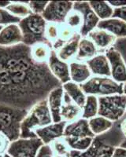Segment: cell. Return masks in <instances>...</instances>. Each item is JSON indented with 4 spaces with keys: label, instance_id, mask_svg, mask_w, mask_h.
Masks as SVG:
<instances>
[{
    "label": "cell",
    "instance_id": "obj_1",
    "mask_svg": "<svg viewBox=\"0 0 126 157\" xmlns=\"http://www.w3.org/2000/svg\"><path fill=\"white\" fill-rule=\"evenodd\" d=\"M61 86L47 63L33 61L29 47H0V105L29 111Z\"/></svg>",
    "mask_w": 126,
    "mask_h": 157
},
{
    "label": "cell",
    "instance_id": "obj_2",
    "mask_svg": "<svg viewBox=\"0 0 126 157\" xmlns=\"http://www.w3.org/2000/svg\"><path fill=\"white\" fill-rule=\"evenodd\" d=\"M126 116L120 121L115 122L107 132L94 137L88 149L83 152L70 149L67 157H111L114 149L121 145L125 137L121 130V121Z\"/></svg>",
    "mask_w": 126,
    "mask_h": 157
},
{
    "label": "cell",
    "instance_id": "obj_3",
    "mask_svg": "<svg viewBox=\"0 0 126 157\" xmlns=\"http://www.w3.org/2000/svg\"><path fill=\"white\" fill-rule=\"evenodd\" d=\"M53 123L47 99L33 106L22 120L21 124L20 138H36V129L41 128Z\"/></svg>",
    "mask_w": 126,
    "mask_h": 157
},
{
    "label": "cell",
    "instance_id": "obj_4",
    "mask_svg": "<svg viewBox=\"0 0 126 157\" xmlns=\"http://www.w3.org/2000/svg\"><path fill=\"white\" fill-rule=\"evenodd\" d=\"M47 24L42 15L35 13L21 20L18 26L22 33V43L29 47L36 43H46L52 47L46 37Z\"/></svg>",
    "mask_w": 126,
    "mask_h": 157
},
{
    "label": "cell",
    "instance_id": "obj_5",
    "mask_svg": "<svg viewBox=\"0 0 126 157\" xmlns=\"http://www.w3.org/2000/svg\"><path fill=\"white\" fill-rule=\"evenodd\" d=\"M28 113L29 111L25 109L0 105V133L10 142L20 138L21 124Z\"/></svg>",
    "mask_w": 126,
    "mask_h": 157
},
{
    "label": "cell",
    "instance_id": "obj_6",
    "mask_svg": "<svg viewBox=\"0 0 126 157\" xmlns=\"http://www.w3.org/2000/svg\"><path fill=\"white\" fill-rule=\"evenodd\" d=\"M80 86L87 96L105 97L123 94V83L116 82L111 77L94 75L84 83L80 84Z\"/></svg>",
    "mask_w": 126,
    "mask_h": 157
},
{
    "label": "cell",
    "instance_id": "obj_7",
    "mask_svg": "<svg viewBox=\"0 0 126 157\" xmlns=\"http://www.w3.org/2000/svg\"><path fill=\"white\" fill-rule=\"evenodd\" d=\"M98 116L108 119L115 123L126 116V95L114 94L99 97Z\"/></svg>",
    "mask_w": 126,
    "mask_h": 157
},
{
    "label": "cell",
    "instance_id": "obj_8",
    "mask_svg": "<svg viewBox=\"0 0 126 157\" xmlns=\"http://www.w3.org/2000/svg\"><path fill=\"white\" fill-rule=\"evenodd\" d=\"M43 143L39 137L24 139L19 138L10 143L6 153L11 157H36Z\"/></svg>",
    "mask_w": 126,
    "mask_h": 157
},
{
    "label": "cell",
    "instance_id": "obj_9",
    "mask_svg": "<svg viewBox=\"0 0 126 157\" xmlns=\"http://www.w3.org/2000/svg\"><path fill=\"white\" fill-rule=\"evenodd\" d=\"M73 7V2L72 1H50L41 15L47 23L61 25L65 22Z\"/></svg>",
    "mask_w": 126,
    "mask_h": 157
},
{
    "label": "cell",
    "instance_id": "obj_10",
    "mask_svg": "<svg viewBox=\"0 0 126 157\" xmlns=\"http://www.w3.org/2000/svg\"><path fill=\"white\" fill-rule=\"evenodd\" d=\"M73 10L77 11L81 14L82 25L80 29L79 33L82 38L87 37L92 30L97 28L100 19L92 9L89 5V2H85V1L73 2Z\"/></svg>",
    "mask_w": 126,
    "mask_h": 157
},
{
    "label": "cell",
    "instance_id": "obj_11",
    "mask_svg": "<svg viewBox=\"0 0 126 157\" xmlns=\"http://www.w3.org/2000/svg\"><path fill=\"white\" fill-rule=\"evenodd\" d=\"M105 55L110 63L111 78L119 83L126 82V64L121 53L110 47L105 51Z\"/></svg>",
    "mask_w": 126,
    "mask_h": 157
},
{
    "label": "cell",
    "instance_id": "obj_12",
    "mask_svg": "<svg viewBox=\"0 0 126 157\" xmlns=\"http://www.w3.org/2000/svg\"><path fill=\"white\" fill-rule=\"evenodd\" d=\"M66 124L67 123L65 121L52 123L46 127L36 129L35 134L43 141V145H50L56 139L63 137Z\"/></svg>",
    "mask_w": 126,
    "mask_h": 157
},
{
    "label": "cell",
    "instance_id": "obj_13",
    "mask_svg": "<svg viewBox=\"0 0 126 157\" xmlns=\"http://www.w3.org/2000/svg\"><path fill=\"white\" fill-rule=\"evenodd\" d=\"M47 64L51 73L56 78H58L62 85L71 81L69 75V64L58 58L57 53L54 50H51Z\"/></svg>",
    "mask_w": 126,
    "mask_h": 157
},
{
    "label": "cell",
    "instance_id": "obj_14",
    "mask_svg": "<svg viewBox=\"0 0 126 157\" xmlns=\"http://www.w3.org/2000/svg\"><path fill=\"white\" fill-rule=\"evenodd\" d=\"M22 33L18 24H10L0 31V47H9L22 43Z\"/></svg>",
    "mask_w": 126,
    "mask_h": 157
},
{
    "label": "cell",
    "instance_id": "obj_15",
    "mask_svg": "<svg viewBox=\"0 0 126 157\" xmlns=\"http://www.w3.org/2000/svg\"><path fill=\"white\" fill-rule=\"evenodd\" d=\"M63 137H95V134L91 130L88 120L80 118L76 121L67 123L64 130Z\"/></svg>",
    "mask_w": 126,
    "mask_h": 157
},
{
    "label": "cell",
    "instance_id": "obj_16",
    "mask_svg": "<svg viewBox=\"0 0 126 157\" xmlns=\"http://www.w3.org/2000/svg\"><path fill=\"white\" fill-rule=\"evenodd\" d=\"M82 116V109L74 103L68 94L64 91L62 105L61 109V117L62 121L67 123H72L80 119Z\"/></svg>",
    "mask_w": 126,
    "mask_h": 157
},
{
    "label": "cell",
    "instance_id": "obj_17",
    "mask_svg": "<svg viewBox=\"0 0 126 157\" xmlns=\"http://www.w3.org/2000/svg\"><path fill=\"white\" fill-rule=\"evenodd\" d=\"M86 64L94 75L111 77L110 63L105 54H97L90 60L86 61Z\"/></svg>",
    "mask_w": 126,
    "mask_h": 157
},
{
    "label": "cell",
    "instance_id": "obj_18",
    "mask_svg": "<svg viewBox=\"0 0 126 157\" xmlns=\"http://www.w3.org/2000/svg\"><path fill=\"white\" fill-rule=\"evenodd\" d=\"M63 94L64 90L62 86L55 88L49 94L47 98L53 123H59L62 121L61 117V109L62 105Z\"/></svg>",
    "mask_w": 126,
    "mask_h": 157
},
{
    "label": "cell",
    "instance_id": "obj_19",
    "mask_svg": "<svg viewBox=\"0 0 126 157\" xmlns=\"http://www.w3.org/2000/svg\"><path fill=\"white\" fill-rule=\"evenodd\" d=\"M87 37L93 42L98 50H108L117 39L115 36L107 31L98 28L92 30Z\"/></svg>",
    "mask_w": 126,
    "mask_h": 157
},
{
    "label": "cell",
    "instance_id": "obj_20",
    "mask_svg": "<svg viewBox=\"0 0 126 157\" xmlns=\"http://www.w3.org/2000/svg\"><path fill=\"white\" fill-rule=\"evenodd\" d=\"M97 28L107 31L116 38H126V22L119 18L111 17L100 21Z\"/></svg>",
    "mask_w": 126,
    "mask_h": 157
},
{
    "label": "cell",
    "instance_id": "obj_21",
    "mask_svg": "<svg viewBox=\"0 0 126 157\" xmlns=\"http://www.w3.org/2000/svg\"><path fill=\"white\" fill-rule=\"evenodd\" d=\"M81 38L82 37L79 32H75L73 37L65 44L63 45L58 51H56L58 58L63 61H68L73 57H76Z\"/></svg>",
    "mask_w": 126,
    "mask_h": 157
},
{
    "label": "cell",
    "instance_id": "obj_22",
    "mask_svg": "<svg viewBox=\"0 0 126 157\" xmlns=\"http://www.w3.org/2000/svg\"><path fill=\"white\" fill-rule=\"evenodd\" d=\"M69 75L71 81L80 85L92 77V72L86 63L72 61L69 64Z\"/></svg>",
    "mask_w": 126,
    "mask_h": 157
},
{
    "label": "cell",
    "instance_id": "obj_23",
    "mask_svg": "<svg viewBox=\"0 0 126 157\" xmlns=\"http://www.w3.org/2000/svg\"><path fill=\"white\" fill-rule=\"evenodd\" d=\"M98 49L93 42L88 37L81 38L79 43L77 54L75 58L77 61H81L82 60H90L98 54Z\"/></svg>",
    "mask_w": 126,
    "mask_h": 157
},
{
    "label": "cell",
    "instance_id": "obj_24",
    "mask_svg": "<svg viewBox=\"0 0 126 157\" xmlns=\"http://www.w3.org/2000/svg\"><path fill=\"white\" fill-rule=\"evenodd\" d=\"M62 89L69 96L74 103L77 104L81 109H83L86 101L87 95L84 93L79 84L69 81L63 84Z\"/></svg>",
    "mask_w": 126,
    "mask_h": 157
},
{
    "label": "cell",
    "instance_id": "obj_25",
    "mask_svg": "<svg viewBox=\"0 0 126 157\" xmlns=\"http://www.w3.org/2000/svg\"><path fill=\"white\" fill-rule=\"evenodd\" d=\"M52 47L46 43H36L30 47L31 57L34 61L39 64L48 63Z\"/></svg>",
    "mask_w": 126,
    "mask_h": 157
},
{
    "label": "cell",
    "instance_id": "obj_26",
    "mask_svg": "<svg viewBox=\"0 0 126 157\" xmlns=\"http://www.w3.org/2000/svg\"><path fill=\"white\" fill-rule=\"evenodd\" d=\"M113 122L110 121L108 119L100 116H96L88 120L89 127L95 136L107 132L113 127Z\"/></svg>",
    "mask_w": 126,
    "mask_h": 157
},
{
    "label": "cell",
    "instance_id": "obj_27",
    "mask_svg": "<svg viewBox=\"0 0 126 157\" xmlns=\"http://www.w3.org/2000/svg\"><path fill=\"white\" fill-rule=\"evenodd\" d=\"M89 5L93 10L98 17L100 21L111 18L113 13V8L105 1H91Z\"/></svg>",
    "mask_w": 126,
    "mask_h": 157
},
{
    "label": "cell",
    "instance_id": "obj_28",
    "mask_svg": "<svg viewBox=\"0 0 126 157\" xmlns=\"http://www.w3.org/2000/svg\"><path fill=\"white\" fill-rule=\"evenodd\" d=\"M6 10L13 16L23 19L33 13L29 6V2H10Z\"/></svg>",
    "mask_w": 126,
    "mask_h": 157
},
{
    "label": "cell",
    "instance_id": "obj_29",
    "mask_svg": "<svg viewBox=\"0 0 126 157\" xmlns=\"http://www.w3.org/2000/svg\"><path fill=\"white\" fill-rule=\"evenodd\" d=\"M98 111H99L98 97L94 95H88L85 105L82 109L81 118L88 120H90L92 118L98 116Z\"/></svg>",
    "mask_w": 126,
    "mask_h": 157
},
{
    "label": "cell",
    "instance_id": "obj_30",
    "mask_svg": "<svg viewBox=\"0 0 126 157\" xmlns=\"http://www.w3.org/2000/svg\"><path fill=\"white\" fill-rule=\"evenodd\" d=\"M65 142L69 145V148L73 150H77L80 152H83L88 149L92 144L94 137H86L79 138V137H63Z\"/></svg>",
    "mask_w": 126,
    "mask_h": 157
},
{
    "label": "cell",
    "instance_id": "obj_31",
    "mask_svg": "<svg viewBox=\"0 0 126 157\" xmlns=\"http://www.w3.org/2000/svg\"><path fill=\"white\" fill-rule=\"evenodd\" d=\"M75 32H77V31L70 29L65 23L60 25L58 38L52 44V50H54V51H58L63 45L65 44L73 37Z\"/></svg>",
    "mask_w": 126,
    "mask_h": 157
},
{
    "label": "cell",
    "instance_id": "obj_32",
    "mask_svg": "<svg viewBox=\"0 0 126 157\" xmlns=\"http://www.w3.org/2000/svg\"><path fill=\"white\" fill-rule=\"evenodd\" d=\"M65 24L70 29H73V30L77 31L76 29H78V31H80V29H81V25H82V17H81V14L77 11H75L73 10L67 16Z\"/></svg>",
    "mask_w": 126,
    "mask_h": 157
},
{
    "label": "cell",
    "instance_id": "obj_33",
    "mask_svg": "<svg viewBox=\"0 0 126 157\" xmlns=\"http://www.w3.org/2000/svg\"><path fill=\"white\" fill-rule=\"evenodd\" d=\"M50 146L52 148L54 154H58V155H67V154L69 152V147L65 142L64 137H61L58 139H56L50 144Z\"/></svg>",
    "mask_w": 126,
    "mask_h": 157
},
{
    "label": "cell",
    "instance_id": "obj_34",
    "mask_svg": "<svg viewBox=\"0 0 126 157\" xmlns=\"http://www.w3.org/2000/svg\"><path fill=\"white\" fill-rule=\"evenodd\" d=\"M60 25L54 23H47L46 28V37L51 45L58 39L59 34Z\"/></svg>",
    "mask_w": 126,
    "mask_h": 157
},
{
    "label": "cell",
    "instance_id": "obj_35",
    "mask_svg": "<svg viewBox=\"0 0 126 157\" xmlns=\"http://www.w3.org/2000/svg\"><path fill=\"white\" fill-rule=\"evenodd\" d=\"M22 19L13 16L5 9H0V25L5 26L10 24H18Z\"/></svg>",
    "mask_w": 126,
    "mask_h": 157
},
{
    "label": "cell",
    "instance_id": "obj_36",
    "mask_svg": "<svg viewBox=\"0 0 126 157\" xmlns=\"http://www.w3.org/2000/svg\"><path fill=\"white\" fill-rule=\"evenodd\" d=\"M48 4L47 1H31L29 2V6L33 13L35 14H40L43 13L46 6Z\"/></svg>",
    "mask_w": 126,
    "mask_h": 157
},
{
    "label": "cell",
    "instance_id": "obj_37",
    "mask_svg": "<svg viewBox=\"0 0 126 157\" xmlns=\"http://www.w3.org/2000/svg\"><path fill=\"white\" fill-rule=\"evenodd\" d=\"M54 151L50 145H43L40 147L37 152L36 157H53Z\"/></svg>",
    "mask_w": 126,
    "mask_h": 157
},
{
    "label": "cell",
    "instance_id": "obj_38",
    "mask_svg": "<svg viewBox=\"0 0 126 157\" xmlns=\"http://www.w3.org/2000/svg\"><path fill=\"white\" fill-rule=\"evenodd\" d=\"M10 141L4 134L0 133V155H4L7 151L10 145Z\"/></svg>",
    "mask_w": 126,
    "mask_h": 157
},
{
    "label": "cell",
    "instance_id": "obj_39",
    "mask_svg": "<svg viewBox=\"0 0 126 157\" xmlns=\"http://www.w3.org/2000/svg\"><path fill=\"white\" fill-rule=\"evenodd\" d=\"M112 17L119 18L126 22V6L121 8H115L113 10V13Z\"/></svg>",
    "mask_w": 126,
    "mask_h": 157
},
{
    "label": "cell",
    "instance_id": "obj_40",
    "mask_svg": "<svg viewBox=\"0 0 126 157\" xmlns=\"http://www.w3.org/2000/svg\"><path fill=\"white\" fill-rule=\"evenodd\" d=\"M111 157H126V149L121 147H117L113 152Z\"/></svg>",
    "mask_w": 126,
    "mask_h": 157
},
{
    "label": "cell",
    "instance_id": "obj_41",
    "mask_svg": "<svg viewBox=\"0 0 126 157\" xmlns=\"http://www.w3.org/2000/svg\"><path fill=\"white\" fill-rule=\"evenodd\" d=\"M108 3L113 9L126 6V1H108Z\"/></svg>",
    "mask_w": 126,
    "mask_h": 157
},
{
    "label": "cell",
    "instance_id": "obj_42",
    "mask_svg": "<svg viewBox=\"0 0 126 157\" xmlns=\"http://www.w3.org/2000/svg\"><path fill=\"white\" fill-rule=\"evenodd\" d=\"M121 130L122 131L123 134L126 137V117L121 121Z\"/></svg>",
    "mask_w": 126,
    "mask_h": 157
},
{
    "label": "cell",
    "instance_id": "obj_43",
    "mask_svg": "<svg viewBox=\"0 0 126 157\" xmlns=\"http://www.w3.org/2000/svg\"><path fill=\"white\" fill-rule=\"evenodd\" d=\"M10 3L9 1H0V9H5L7 7V6Z\"/></svg>",
    "mask_w": 126,
    "mask_h": 157
},
{
    "label": "cell",
    "instance_id": "obj_44",
    "mask_svg": "<svg viewBox=\"0 0 126 157\" xmlns=\"http://www.w3.org/2000/svg\"><path fill=\"white\" fill-rule=\"evenodd\" d=\"M119 147H121V148H124L126 149V137H124V140L122 141V142L121 143V145H119Z\"/></svg>",
    "mask_w": 126,
    "mask_h": 157
},
{
    "label": "cell",
    "instance_id": "obj_45",
    "mask_svg": "<svg viewBox=\"0 0 126 157\" xmlns=\"http://www.w3.org/2000/svg\"><path fill=\"white\" fill-rule=\"evenodd\" d=\"M123 94L126 95V82L123 83Z\"/></svg>",
    "mask_w": 126,
    "mask_h": 157
},
{
    "label": "cell",
    "instance_id": "obj_46",
    "mask_svg": "<svg viewBox=\"0 0 126 157\" xmlns=\"http://www.w3.org/2000/svg\"><path fill=\"white\" fill-rule=\"evenodd\" d=\"M53 157H67V155H58V154H54Z\"/></svg>",
    "mask_w": 126,
    "mask_h": 157
},
{
    "label": "cell",
    "instance_id": "obj_47",
    "mask_svg": "<svg viewBox=\"0 0 126 157\" xmlns=\"http://www.w3.org/2000/svg\"><path fill=\"white\" fill-rule=\"evenodd\" d=\"M3 157H11V156H10V155H8L7 153H5V154H4V155H3Z\"/></svg>",
    "mask_w": 126,
    "mask_h": 157
},
{
    "label": "cell",
    "instance_id": "obj_48",
    "mask_svg": "<svg viewBox=\"0 0 126 157\" xmlns=\"http://www.w3.org/2000/svg\"><path fill=\"white\" fill-rule=\"evenodd\" d=\"M2 28H3V26H2V25H0V31L2 30Z\"/></svg>",
    "mask_w": 126,
    "mask_h": 157
},
{
    "label": "cell",
    "instance_id": "obj_49",
    "mask_svg": "<svg viewBox=\"0 0 126 157\" xmlns=\"http://www.w3.org/2000/svg\"><path fill=\"white\" fill-rule=\"evenodd\" d=\"M0 157H3V155H0Z\"/></svg>",
    "mask_w": 126,
    "mask_h": 157
}]
</instances>
